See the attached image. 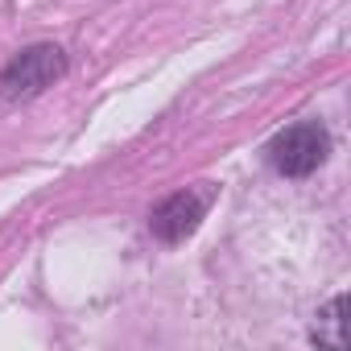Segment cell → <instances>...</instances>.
<instances>
[{"mask_svg": "<svg viewBox=\"0 0 351 351\" xmlns=\"http://www.w3.org/2000/svg\"><path fill=\"white\" fill-rule=\"evenodd\" d=\"M66 50L54 46V42H38V46H25L5 71H0V104H25V99H38L46 87H54L62 75H66Z\"/></svg>", "mask_w": 351, "mask_h": 351, "instance_id": "obj_1", "label": "cell"}, {"mask_svg": "<svg viewBox=\"0 0 351 351\" xmlns=\"http://www.w3.org/2000/svg\"><path fill=\"white\" fill-rule=\"evenodd\" d=\"M326 153H330V132H326L322 120H298V124L281 128L265 149L269 165L281 178H310L326 161Z\"/></svg>", "mask_w": 351, "mask_h": 351, "instance_id": "obj_2", "label": "cell"}, {"mask_svg": "<svg viewBox=\"0 0 351 351\" xmlns=\"http://www.w3.org/2000/svg\"><path fill=\"white\" fill-rule=\"evenodd\" d=\"M207 207H211V186H207V182H203V186H186V191L169 195V199H161V203L153 207L149 232H153L161 244H182V240H191V236L199 232Z\"/></svg>", "mask_w": 351, "mask_h": 351, "instance_id": "obj_3", "label": "cell"}, {"mask_svg": "<svg viewBox=\"0 0 351 351\" xmlns=\"http://www.w3.org/2000/svg\"><path fill=\"white\" fill-rule=\"evenodd\" d=\"M310 343L314 347H330V351H343L351 343V326H347V293H335L322 310H318V322L310 330Z\"/></svg>", "mask_w": 351, "mask_h": 351, "instance_id": "obj_4", "label": "cell"}]
</instances>
